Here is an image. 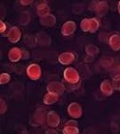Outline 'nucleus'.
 Segmentation results:
<instances>
[{"instance_id": "obj_9", "label": "nucleus", "mask_w": 120, "mask_h": 134, "mask_svg": "<svg viewBox=\"0 0 120 134\" xmlns=\"http://www.w3.org/2000/svg\"><path fill=\"white\" fill-rule=\"evenodd\" d=\"M8 58L11 62H18L22 58V50L18 47H13L8 53Z\"/></svg>"}, {"instance_id": "obj_26", "label": "nucleus", "mask_w": 120, "mask_h": 134, "mask_svg": "<svg viewBox=\"0 0 120 134\" xmlns=\"http://www.w3.org/2000/svg\"><path fill=\"white\" fill-rule=\"evenodd\" d=\"M112 78L114 80H120V67H117L112 72Z\"/></svg>"}, {"instance_id": "obj_15", "label": "nucleus", "mask_w": 120, "mask_h": 134, "mask_svg": "<svg viewBox=\"0 0 120 134\" xmlns=\"http://www.w3.org/2000/svg\"><path fill=\"white\" fill-rule=\"evenodd\" d=\"M109 44L114 50H119L120 49V36L118 34H114L112 35L108 40Z\"/></svg>"}, {"instance_id": "obj_27", "label": "nucleus", "mask_w": 120, "mask_h": 134, "mask_svg": "<svg viewBox=\"0 0 120 134\" xmlns=\"http://www.w3.org/2000/svg\"><path fill=\"white\" fill-rule=\"evenodd\" d=\"M72 10H73V12H74V13L79 14L81 12H82V10H83V5H81V4L75 5V6L73 7Z\"/></svg>"}, {"instance_id": "obj_7", "label": "nucleus", "mask_w": 120, "mask_h": 134, "mask_svg": "<svg viewBox=\"0 0 120 134\" xmlns=\"http://www.w3.org/2000/svg\"><path fill=\"white\" fill-rule=\"evenodd\" d=\"M76 31V23L74 21H67L62 26L61 32L63 35L68 36L71 35Z\"/></svg>"}, {"instance_id": "obj_14", "label": "nucleus", "mask_w": 120, "mask_h": 134, "mask_svg": "<svg viewBox=\"0 0 120 134\" xmlns=\"http://www.w3.org/2000/svg\"><path fill=\"white\" fill-rule=\"evenodd\" d=\"M45 120V113L43 109H37L33 116V121L34 125H41L43 124Z\"/></svg>"}, {"instance_id": "obj_22", "label": "nucleus", "mask_w": 120, "mask_h": 134, "mask_svg": "<svg viewBox=\"0 0 120 134\" xmlns=\"http://www.w3.org/2000/svg\"><path fill=\"white\" fill-rule=\"evenodd\" d=\"M100 64L104 68H109L114 64V59L110 57H104L101 58Z\"/></svg>"}, {"instance_id": "obj_17", "label": "nucleus", "mask_w": 120, "mask_h": 134, "mask_svg": "<svg viewBox=\"0 0 120 134\" xmlns=\"http://www.w3.org/2000/svg\"><path fill=\"white\" fill-rule=\"evenodd\" d=\"M37 13L40 16V18L44 17V16H46V15H48V14H50L49 6H48L47 4H45V3H43V4L39 5V6L37 7Z\"/></svg>"}, {"instance_id": "obj_37", "label": "nucleus", "mask_w": 120, "mask_h": 134, "mask_svg": "<svg viewBox=\"0 0 120 134\" xmlns=\"http://www.w3.org/2000/svg\"><path fill=\"white\" fill-rule=\"evenodd\" d=\"M1 57H2V53H1V51H0V59H1Z\"/></svg>"}, {"instance_id": "obj_11", "label": "nucleus", "mask_w": 120, "mask_h": 134, "mask_svg": "<svg viewBox=\"0 0 120 134\" xmlns=\"http://www.w3.org/2000/svg\"><path fill=\"white\" fill-rule=\"evenodd\" d=\"M36 38H37V43H39L40 46H50V43H51V38L45 32H41L39 34H37Z\"/></svg>"}, {"instance_id": "obj_38", "label": "nucleus", "mask_w": 120, "mask_h": 134, "mask_svg": "<svg viewBox=\"0 0 120 134\" xmlns=\"http://www.w3.org/2000/svg\"><path fill=\"white\" fill-rule=\"evenodd\" d=\"M119 91H120V89H119Z\"/></svg>"}, {"instance_id": "obj_12", "label": "nucleus", "mask_w": 120, "mask_h": 134, "mask_svg": "<svg viewBox=\"0 0 120 134\" xmlns=\"http://www.w3.org/2000/svg\"><path fill=\"white\" fill-rule=\"evenodd\" d=\"M40 22H41L42 25L43 26H47V27H52L55 24L56 22V19L54 15L52 14H48L46 16L42 17L40 18Z\"/></svg>"}, {"instance_id": "obj_5", "label": "nucleus", "mask_w": 120, "mask_h": 134, "mask_svg": "<svg viewBox=\"0 0 120 134\" xmlns=\"http://www.w3.org/2000/svg\"><path fill=\"white\" fill-rule=\"evenodd\" d=\"M8 36V39L10 43H18L20 40V37H21V32H20V29L16 26H13L12 28H10L9 32L7 34Z\"/></svg>"}, {"instance_id": "obj_24", "label": "nucleus", "mask_w": 120, "mask_h": 134, "mask_svg": "<svg viewBox=\"0 0 120 134\" xmlns=\"http://www.w3.org/2000/svg\"><path fill=\"white\" fill-rule=\"evenodd\" d=\"M10 81V75L8 73H1L0 74V84H7Z\"/></svg>"}, {"instance_id": "obj_33", "label": "nucleus", "mask_w": 120, "mask_h": 134, "mask_svg": "<svg viewBox=\"0 0 120 134\" xmlns=\"http://www.w3.org/2000/svg\"><path fill=\"white\" fill-rule=\"evenodd\" d=\"M29 57H30L29 53H28L27 51H25V50H22V58L27 59V58H29Z\"/></svg>"}, {"instance_id": "obj_25", "label": "nucleus", "mask_w": 120, "mask_h": 134, "mask_svg": "<svg viewBox=\"0 0 120 134\" xmlns=\"http://www.w3.org/2000/svg\"><path fill=\"white\" fill-rule=\"evenodd\" d=\"M7 104L3 99L0 98V114H4L7 111Z\"/></svg>"}, {"instance_id": "obj_21", "label": "nucleus", "mask_w": 120, "mask_h": 134, "mask_svg": "<svg viewBox=\"0 0 120 134\" xmlns=\"http://www.w3.org/2000/svg\"><path fill=\"white\" fill-rule=\"evenodd\" d=\"M85 51L90 57H94L99 53V48L96 46H93V44H89L85 48Z\"/></svg>"}, {"instance_id": "obj_13", "label": "nucleus", "mask_w": 120, "mask_h": 134, "mask_svg": "<svg viewBox=\"0 0 120 134\" xmlns=\"http://www.w3.org/2000/svg\"><path fill=\"white\" fill-rule=\"evenodd\" d=\"M94 11L99 17L104 16L108 11V5H107L106 2H98Z\"/></svg>"}, {"instance_id": "obj_36", "label": "nucleus", "mask_w": 120, "mask_h": 134, "mask_svg": "<svg viewBox=\"0 0 120 134\" xmlns=\"http://www.w3.org/2000/svg\"><path fill=\"white\" fill-rule=\"evenodd\" d=\"M118 11H119V13H120V1H119V3H118Z\"/></svg>"}, {"instance_id": "obj_10", "label": "nucleus", "mask_w": 120, "mask_h": 134, "mask_svg": "<svg viewBox=\"0 0 120 134\" xmlns=\"http://www.w3.org/2000/svg\"><path fill=\"white\" fill-rule=\"evenodd\" d=\"M46 120H47V124L50 127H57L60 122V118L56 113H55L54 111H50L47 114Z\"/></svg>"}, {"instance_id": "obj_34", "label": "nucleus", "mask_w": 120, "mask_h": 134, "mask_svg": "<svg viewBox=\"0 0 120 134\" xmlns=\"http://www.w3.org/2000/svg\"><path fill=\"white\" fill-rule=\"evenodd\" d=\"M45 134H57V132L53 129H49V130H47L45 131Z\"/></svg>"}, {"instance_id": "obj_31", "label": "nucleus", "mask_w": 120, "mask_h": 134, "mask_svg": "<svg viewBox=\"0 0 120 134\" xmlns=\"http://www.w3.org/2000/svg\"><path fill=\"white\" fill-rule=\"evenodd\" d=\"M66 126H72V127H78V122L76 120H69L66 123Z\"/></svg>"}, {"instance_id": "obj_30", "label": "nucleus", "mask_w": 120, "mask_h": 134, "mask_svg": "<svg viewBox=\"0 0 120 134\" xmlns=\"http://www.w3.org/2000/svg\"><path fill=\"white\" fill-rule=\"evenodd\" d=\"M33 2V0H20V3L22 6H28Z\"/></svg>"}, {"instance_id": "obj_8", "label": "nucleus", "mask_w": 120, "mask_h": 134, "mask_svg": "<svg viewBox=\"0 0 120 134\" xmlns=\"http://www.w3.org/2000/svg\"><path fill=\"white\" fill-rule=\"evenodd\" d=\"M58 60L63 65H68L75 60V55L74 54L70 53V52H65V53H62L61 55H59Z\"/></svg>"}, {"instance_id": "obj_3", "label": "nucleus", "mask_w": 120, "mask_h": 134, "mask_svg": "<svg viewBox=\"0 0 120 134\" xmlns=\"http://www.w3.org/2000/svg\"><path fill=\"white\" fill-rule=\"evenodd\" d=\"M27 75L30 79L36 81L41 77V68L37 64H32L27 69Z\"/></svg>"}, {"instance_id": "obj_1", "label": "nucleus", "mask_w": 120, "mask_h": 134, "mask_svg": "<svg viewBox=\"0 0 120 134\" xmlns=\"http://www.w3.org/2000/svg\"><path fill=\"white\" fill-rule=\"evenodd\" d=\"M99 21L96 19H84L81 23V28L83 32H95L99 28Z\"/></svg>"}, {"instance_id": "obj_32", "label": "nucleus", "mask_w": 120, "mask_h": 134, "mask_svg": "<svg viewBox=\"0 0 120 134\" xmlns=\"http://www.w3.org/2000/svg\"><path fill=\"white\" fill-rule=\"evenodd\" d=\"M5 31H6V24L3 22V20H0V34H3Z\"/></svg>"}, {"instance_id": "obj_20", "label": "nucleus", "mask_w": 120, "mask_h": 134, "mask_svg": "<svg viewBox=\"0 0 120 134\" xmlns=\"http://www.w3.org/2000/svg\"><path fill=\"white\" fill-rule=\"evenodd\" d=\"M31 21V15L28 12H23L19 17V22L21 25H28Z\"/></svg>"}, {"instance_id": "obj_23", "label": "nucleus", "mask_w": 120, "mask_h": 134, "mask_svg": "<svg viewBox=\"0 0 120 134\" xmlns=\"http://www.w3.org/2000/svg\"><path fill=\"white\" fill-rule=\"evenodd\" d=\"M64 134H79V129L77 127H72V126H65L63 130Z\"/></svg>"}, {"instance_id": "obj_6", "label": "nucleus", "mask_w": 120, "mask_h": 134, "mask_svg": "<svg viewBox=\"0 0 120 134\" xmlns=\"http://www.w3.org/2000/svg\"><path fill=\"white\" fill-rule=\"evenodd\" d=\"M67 112H68L69 116H72L73 118H79L82 115V109L79 104L72 103L69 105L68 108H67Z\"/></svg>"}, {"instance_id": "obj_18", "label": "nucleus", "mask_w": 120, "mask_h": 134, "mask_svg": "<svg viewBox=\"0 0 120 134\" xmlns=\"http://www.w3.org/2000/svg\"><path fill=\"white\" fill-rule=\"evenodd\" d=\"M57 100H58V95L52 93H48L43 97V103L45 105H53Z\"/></svg>"}, {"instance_id": "obj_29", "label": "nucleus", "mask_w": 120, "mask_h": 134, "mask_svg": "<svg viewBox=\"0 0 120 134\" xmlns=\"http://www.w3.org/2000/svg\"><path fill=\"white\" fill-rule=\"evenodd\" d=\"M112 86H113V88L119 90L120 89V80H114V82H113Z\"/></svg>"}, {"instance_id": "obj_28", "label": "nucleus", "mask_w": 120, "mask_h": 134, "mask_svg": "<svg viewBox=\"0 0 120 134\" xmlns=\"http://www.w3.org/2000/svg\"><path fill=\"white\" fill-rule=\"evenodd\" d=\"M6 14H7L6 8H5L3 5H0V20H1V19H4L5 17H6Z\"/></svg>"}, {"instance_id": "obj_35", "label": "nucleus", "mask_w": 120, "mask_h": 134, "mask_svg": "<svg viewBox=\"0 0 120 134\" xmlns=\"http://www.w3.org/2000/svg\"><path fill=\"white\" fill-rule=\"evenodd\" d=\"M83 134H94V132H93V130L92 129H87Z\"/></svg>"}, {"instance_id": "obj_19", "label": "nucleus", "mask_w": 120, "mask_h": 134, "mask_svg": "<svg viewBox=\"0 0 120 134\" xmlns=\"http://www.w3.org/2000/svg\"><path fill=\"white\" fill-rule=\"evenodd\" d=\"M24 43L30 47H34L37 44V38L33 35H26L24 37Z\"/></svg>"}, {"instance_id": "obj_4", "label": "nucleus", "mask_w": 120, "mask_h": 134, "mask_svg": "<svg viewBox=\"0 0 120 134\" xmlns=\"http://www.w3.org/2000/svg\"><path fill=\"white\" fill-rule=\"evenodd\" d=\"M47 91L48 93H55V94L60 95L65 91V86L60 82L53 81V82H50L47 85Z\"/></svg>"}, {"instance_id": "obj_16", "label": "nucleus", "mask_w": 120, "mask_h": 134, "mask_svg": "<svg viewBox=\"0 0 120 134\" xmlns=\"http://www.w3.org/2000/svg\"><path fill=\"white\" fill-rule=\"evenodd\" d=\"M113 86L108 81H104V82H102L101 84V91L102 92V93H104L105 95H111L113 93Z\"/></svg>"}, {"instance_id": "obj_2", "label": "nucleus", "mask_w": 120, "mask_h": 134, "mask_svg": "<svg viewBox=\"0 0 120 134\" xmlns=\"http://www.w3.org/2000/svg\"><path fill=\"white\" fill-rule=\"evenodd\" d=\"M64 78L70 84H76L79 81V75L78 71L73 68H67L64 72Z\"/></svg>"}]
</instances>
